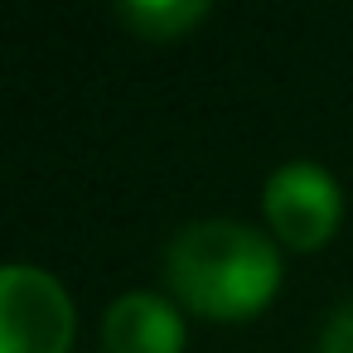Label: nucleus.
I'll list each match as a JSON object with an SVG mask.
<instances>
[{
	"label": "nucleus",
	"mask_w": 353,
	"mask_h": 353,
	"mask_svg": "<svg viewBox=\"0 0 353 353\" xmlns=\"http://www.w3.org/2000/svg\"><path fill=\"white\" fill-rule=\"evenodd\" d=\"M165 276L179 305L203 319H252L281 285V252L237 218H203L174 232Z\"/></svg>",
	"instance_id": "nucleus-1"
},
{
	"label": "nucleus",
	"mask_w": 353,
	"mask_h": 353,
	"mask_svg": "<svg viewBox=\"0 0 353 353\" xmlns=\"http://www.w3.org/2000/svg\"><path fill=\"white\" fill-rule=\"evenodd\" d=\"M78 329L63 281L30 261L0 266V353H68Z\"/></svg>",
	"instance_id": "nucleus-2"
},
{
	"label": "nucleus",
	"mask_w": 353,
	"mask_h": 353,
	"mask_svg": "<svg viewBox=\"0 0 353 353\" xmlns=\"http://www.w3.org/2000/svg\"><path fill=\"white\" fill-rule=\"evenodd\" d=\"M261 208H266V223L271 232L295 247V252H314L334 237L339 218H343V194H339V179L314 165V160H290L281 165L271 179H266V194H261Z\"/></svg>",
	"instance_id": "nucleus-3"
},
{
	"label": "nucleus",
	"mask_w": 353,
	"mask_h": 353,
	"mask_svg": "<svg viewBox=\"0 0 353 353\" xmlns=\"http://www.w3.org/2000/svg\"><path fill=\"white\" fill-rule=\"evenodd\" d=\"M107 353H179L184 348V314L174 300L155 290H126L102 314Z\"/></svg>",
	"instance_id": "nucleus-4"
},
{
	"label": "nucleus",
	"mask_w": 353,
	"mask_h": 353,
	"mask_svg": "<svg viewBox=\"0 0 353 353\" xmlns=\"http://www.w3.org/2000/svg\"><path fill=\"white\" fill-rule=\"evenodd\" d=\"M117 15L141 39H179L199 20H208V0H126L117 6Z\"/></svg>",
	"instance_id": "nucleus-5"
},
{
	"label": "nucleus",
	"mask_w": 353,
	"mask_h": 353,
	"mask_svg": "<svg viewBox=\"0 0 353 353\" xmlns=\"http://www.w3.org/2000/svg\"><path fill=\"white\" fill-rule=\"evenodd\" d=\"M319 353H353V300H343L329 314V324L319 334Z\"/></svg>",
	"instance_id": "nucleus-6"
}]
</instances>
